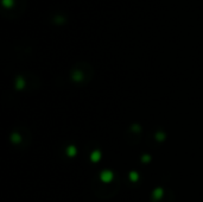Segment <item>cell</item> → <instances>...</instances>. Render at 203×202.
Masks as SVG:
<instances>
[{"instance_id": "1", "label": "cell", "mask_w": 203, "mask_h": 202, "mask_svg": "<svg viewBox=\"0 0 203 202\" xmlns=\"http://www.w3.org/2000/svg\"><path fill=\"white\" fill-rule=\"evenodd\" d=\"M2 4H4L6 7H11L12 4H13V0H2Z\"/></svg>"}]
</instances>
